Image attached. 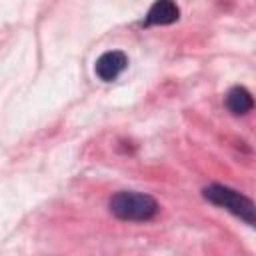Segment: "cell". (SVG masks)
Listing matches in <instances>:
<instances>
[{
  "label": "cell",
  "mask_w": 256,
  "mask_h": 256,
  "mask_svg": "<svg viewBox=\"0 0 256 256\" xmlns=\"http://www.w3.org/2000/svg\"><path fill=\"white\" fill-rule=\"evenodd\" d=\"M110 212L118 218V220H132V222H146L152 220L160 206L158 202L144 192H130V190H122L116 192L110 202Z\"/></svg>",
  "instance_id": "obj_1"
},
{
  "label": "cell",
  "mask_w": 256,
  "mask_h": 256,
  "mask_svg": "<svg viewBox=\"0 0 256 256\" xmlns=\"http://www.w3.org/2000/svg\"><path fill=\"white\" fill-rule=\"evenodd\" d=\"M204 198L220 208H226L228 212H232L234 216H238L240 220H244L246 224H254L256 222V214H254V202L244 196L242 192L222 186V184H210L202 190Z\"/></svg>",
  "instance_id": "obj_2"
},
{
  "label": "cell",
  "mask_w": 256,
  "mask_h": 256,
  "mask_svg": "<svg viewBox=\"0 0 256 256\" xmlns=\"http://www.w3.org/2000/svg\"><path fill=\"white\" fill-rule=\"evenodd\" d=\"M126 66H128V58H126L124 52H120V50H108V52H104L96 60L94 72H96V76L100 80L112 82V80H116L126 70Z\"/></svg>",
  "instance_id": "obj_3"
},
{
  "label": "cell",
  "mask_w": 256,
  "mask_h": 256,
  "mask_svg": "<svg viewBox=\"0 0 256 256\" xmlns=\"http://www.w3.org/2000/svg\"><path fill=\"white\" fill-rule=\"evenodd\" d=\"M180 18V10L176 6L174 0H156L146 18H144V26H166V24H174Z\"/></svg>",
  "instance_id": "obj_4"
},
{
  "label": "cell",
  "mask_w": 256,
  "mask_h": 256,
  "mask_svg": "<svg viewBox=\"0 0 256 256\" xmlns=\"http://www.w3.org/2000/svg\"><path fill=\"white\" fill-rule=\"evenodd\" d=\"M254 106V100H252V94L244 88V86H234L228 90L226 94V108L236 114V116H242V114H248Z\"/></svg>",
  "instance_id": "obj_5"
}]
</instances>
